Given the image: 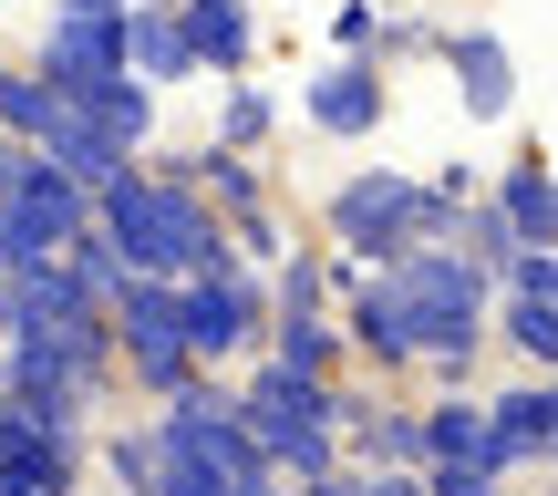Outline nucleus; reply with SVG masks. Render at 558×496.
<instances>
[{
    "label": "nucleus",
    "instance_id": "obj_1",
    "mask_svg": "<svg viewBox=\"0 0 558 496\" xmlns=\"http://www.w3.org/2000/svg\"><path fill=\"white\" fill-rule=\"evenodd\" d=\"M94 239L114 249L135 279H207V269L239 258L228 228H218V207H207L177 166H145V156L94 186Z\"/></svg>",
    "mask_w": 558,
    "mask_h": 496
},
{
    "label": "nucleus",
    "instance_id": "obj_2",
    "mask_svg": "<svg viewBox=\"0 0 558 496\" xmlns=\"http://www.w3.org/2000/svg\"><path fill=\"white\" fill-rule=\"evenodd\" d=\"M156 496H290V476L248 445L239 394L197 373L177 403H156Z\"/></svg>",
    "mask_w": 558,
    "mask_h": 496
},
{
    "label": "nucleus",
    "instance_id": "obj_3",
    "mask_svg": "<svg viewBox=\"0 0 558 496\" xmlns=\"http://www.w3.org/2000/svg\"><path fill=\"white\" fill-rule=\"evenodd\" d=\"M228 394H239L248 445H259L290 486H311V476H331V465H341V383H311V373H290V362L259 352Z\"/></svg>",
    "mask_w": 558,
    "mask_h": 496
},
{
    "label": "nucleus",
    "instance_id": "obj_4",
    "mask_svg": "<svg viewBox=\"0 0 558 496\" xmlns=\"http://www.w3.org/2000/svg\"><path fill=\"white\" fill-rule=\"evenodd\" d=\"M104 383H114V311L104 320H32V331L0 341V403H32V414H94Z\"/></svg>",
    "mask_w": 558,
    "mask_h": 496
},
{
    "label": "nucleus",
    "instance_id": "obj_5",
    "mask_svg": "<svg viewBox=\"0 0 558 496\" xmlns=\"http://www.w3.org/2000/svg\"><path fill=\"white\" fill-rule=\"evenodd\" d=\"M320 239H331V258H352V269H383V258L445 239V218H435V197H424V177L362 166V177H341L331 197H320Z\"/></svg>",
    "mask_w": 558,
    "mask_h": 496
},
{
    "label": "nucleus",
    "instance_id": "obj_6",
    "mask_svg": "<svg viewBox=\"0 0 558 496\" xmlns=\"http://www.w3.org/2000/svg\"><path fill=\"white\" fill-rule=\"evenodd\" d=\"M114 373L135 383L145 403H177L197 383V352H186V300L177 279H124L114 290Z\"/></svg>",
    "mask_w": 558,
    "mask_h": 496
},
{
    "label": "nucleus",
    "instance_id": "obj_7",
    "mask_svg": "<svg viewBox=\"0 0 558 496\" xmlns=\"http://www.w3.org/2000/svg\"><path fill=\"white\" fill-rule=\"evenodd\" d=\"M177 300H186V352H197V373H228V362L269 352V269L228 258V269H207V279H177Z\"/></svg>",
    "mask_w": 558,
    "mask_h": 496
},
{
    "label": "nucleus",
    "instance_id": "obj_8",
    "mask_svg": "<svg viewBox=\"0 0 558 496\" xmlns=\"http://www.w3.org/2000/svg\"><path fill=\"white\" fill-rule=\"evenodd\" d=\"M83 228H94V186L62 177L52 156H32L21 186L0 197V269H41V258H62Z\"/></svg>",
    "mask_w": 558,
    "mask_h": 496
},
{
    "label": "nucleus",
    "instance_id": "obj_9",
    "mask_svg": "<svg viewBox=\"0 0 558 496\" xmlns=\"http://www.w3.org/2000/svg\"><path fill=\"white\" fill-rule=\"evenodd\" d=\"M83 465H94V424L0 403V486H11V496H73Z\"/></svg>",
    "mask_w": 558,
    "mask_h": 496
},
{
    "label": "nucleus",
    "instance_id": "obj_10",
    "mask_svg": "<svg viewBox=\"0 0 558 496\" xmlns=\"http://www.w3.org/2000/svg\"><path fill=\"white\" fill-rule=\"evenodd\" d=\"M497 341L527 373H558V249H518L497 269Z\"/></svg>",
    "mask_w": 558,
    "mask_h": 496
},
{
    "label": "nucleus",
    "instance_id": "obj_11",
    "mask_svg": "<svg viewBox=\"0 0 558 496\" xmlns=\"http://www.w3.org/2000/svg\"><path fill=\"white\" fill-rule=\"evenodd\" d=\"M32 73L52 83V94H94V83L135 73V62H124V11H52V21H41Z\"/></svg>",
    "mask_w": 558,
    "mask_h": 496
},
{
    "label": "nucleus",
    "instance_id": "obj_12",
    "mask_svg": "<svg viewBox=\"0 0 558 496\" xmlns=\"http://www.w3.org/2000/svg\"><path fill=\"white\" fill-rule=\"evenodd\" d=\"M383 62H352V52H331L311 83H300V114L320 124V135H341V145H362V135H383Z\"/></svg>",
    "mask_w": 558,
    "mask_h": 496
},
{
    "label": "nucleus",
    "instance_id": "obj_13",
    "mask_svg": "<svg viewBox=\"0 0 558 496\" xmlns=\"http://www.w3.org/2000/svg\"><path fill=\"white\" fill-rule=\"evenodd\" d=\"M424 465H456V476H476V486H507L486 394H435V403H424Z\"/></svg>",
    "mask_w": 558,
    "mask_h": 496
},
{
    "label": "nucleus",
    "instance_id": "obj_14",
    "mask_svg": "<svg viewBox=\"0 0 558 496\" xmlns=\"http://www.w3.org/2000/svg\"><path fill=\"white\" fill-rule=\"evenodd\" d=\"M486 424H497L507 476H518V465H548L558 456V373H527V383H507V394H486Z\"/></svg>",
    "mask_w": 558,
    "mask_h": 496
},
{
    "label": "nucleus",
    "instance_id": "obj_15",
    "mask_svg": "<svg viewBox=\"0 0 558 496\" xmlns=\"http://www.w3.org/2000/svg\"><path fill=\"white\" fill-rule=\"evenodd\" d=\"M177 21H186V52H197V73L248 83V62H259V11H248V0H177Z\"/></svg>",
    "mask_w": 558,
    "mask_h": 496
},
{
    "label": "nucleus",
    "instance_id": "obj_16",
    "mask_svg": "<svg viewBox=\"0 0 558 496\" xmlns=\"http://www.w3.org/2000/svg\"><path fill=\"white\" fill-rule=\"evenodd\" d=\"M445 73H456V94H465V114L476 124H497L507 104H518V52H507L497 32H445Z\"/></svg>",
    "mask_w": 558,
    "mask_h": 496
},
{
    "label": "nucleus",
    "instance_id": "obj_17",
    "mask_svg": "<svg viewBox=\"0 0 558 496\" xmlns=\"http://www.w3.org/2000/svg\"><path fill=\"white\" fill-rule=\"evenodd\" d=\"M11 279V331H32V320H104L114 300L94 290V279L73 269V258H41V269H0Z\"/></svg>",
    "mask_w": 558,
    "mask_h": 496
},
{
    "label": "nucleus",
    "instance_id": "obj_18",
    "mask_svg": "<svg viewBox=\"0 0 558 496\" xmlns=\"http://www.w3.org/2000/svg\"><path fill=\"white\" fill-rule=\"evenodd\" d=\"M486 197H497V218L518 228V249H558V177H548V156L497 166V177H486Z\"/></svg>",
    "mask_w": 558,
    "mask_h": 496
},
{
    "label": "nucleus",
    "instance_id": "obj_19",
    "mask_svg": "<svg viewBox=\"0 0 558 496\" xmlns=\"http://www.w3.org/2000/svg\"><path fill=\"white\" fill-rule=\"evenodd\" d=\"M124 62H135V83H186L197 73V52H186V21H177V0H135L124 11Z\"/></svg>",
    "mask_w": 558,
    "mask_h": 496
},
{
    "label": "nucleus",
    "instance_id": "obj_20",
    "mask_svg": "<svg viewBox=\"0 0 558 496\" xmlns=\"http://www.w3.org/2000/svg\"><path fill=\"white\" fill-rule=\"evenodd\" d=\"M177 177L197 186L207 207H218V228H239V218H259V207H269V177H259V156H228V145H197V156H186Z\"/></svg>",
    "mask_w": 558,
    "mask_h": 496
},
{
    "label": "nucleus",
    "instance_id": "obj_21",
    "mask_svg": "<svg viewBox=\"0 0 558 496\" xmlns=\"http://www.w3.org/2000/svg\"><path fill=\"white\" fill-rule=\"evenodd\" d=\"M83 124H104V135L124 145V156H145V135H156V83H135V73H114V83H94V94H62Z\"/></svg>",
    "mask_w": 558,
    "mask_h": 496
},
{
    "label": "nucleus",
    "instance_id": "obj_22",
    "mask_svg": "<svg viewBox=\"0 0 558 496\" xmlns=\"http://www.w3.org/2000/svg\"><path fill=\"white\" fill-rule=\"evenodd\" d=\"M32 156H52L62 177H83V186H104V177H124V166H135V156H124L114 135H104V124H83L73 104H62V124H52V135L32 145Z\"/></svg>",
    "mask_w": 558,
    "mask_h": 496
},
{
    "label": "nucleus",
    "instance_id": "obj_23",
    "mask_svg": "<svg viewBox=\"0 0 558 496\" xmlns=\"http://www.w3.org/2000/svg\"><path fill=\"white\" fill-rule=\"evenodd\" d=\"M269 362H290V373H311V383H341V320L331 311H311V320H269Z\"/></svg>",
    "mask_w": 558,
    "mask_h": 496
},
{
    "label": "nucleus",
    "instance_id": "obj_24",
    "mask_svg": "<svg viewBox=\"0 0 558 496\" xmlns=\"http://www.w3.org/2000/svg\"><path fill=\"white\" fill-rule=\"evenodd\" d=\"M52 124H62V94L32 73V62H11V73H0V135H11V145H41Z\"/></svg>",
    "mask_w": 558,
    "mask_h": 496
},
{
    "label": "nucleus",
    "instance_id": "obj_25",
    "mask_svg": "<svg viewBox=\"0 0 558 496\" xmlns=\"http://www.w3.org/2000/svg\"><path fill=\"white\" fill-rule=\"evenodd\" d=\"M269 135H279V104L259 94V83H228V94H218V135H207V145H228V156H259Z\"/></svg>",
    "mask_w": 558,
    "mask_h": 496
},
{
    "label": "nucleus",
    "instance_id": "obj_26",
    "mask_svg": "<svg viewBox=\"0 0 558 496\" xmlns=\"http://www.w3.org/2000/svg\"><path fill=\"white\" fill-rule=\"evenodd\" d=\"M456 249H465V258H476V269H486V279H497V269H507V258H518V228H507V218H497V197H476V207H465V228H456Z\"/></svg>",
    "mask_w": 558,
    "mask_h": 496
},
{
    "label": "nucleus",
    "instance_id": "obj_27",
    "mask_svg": "<svg viewBox=\"0 0 558 496\" xmlns=\"http://www.w3.org/2000/svg\"><path fill=\"white\" fill-rule=\"evenodd\" d=\"M424 197H435V218H445V249H456V228H465V207L486 197V177H476V166H435V177H424Z\"/></svg>",
    "mask_w": 558,
    "mask_h": 496
},
{
    "label": "nucleus",
    "instance_id": "obj_28",
    "mask_svg": "<svg viewBox=\"0 0 558 496\" xmlns=\"http://www.w3.org/2000/svg\"><path fill=\"white\" fill-rule=\"evenodd\" d=\"M331 41L352 62H383V11H373V0H341V11H331Z\"/></svg>",
    "mask_w": 558,
    "mask_h": 496
},
{
    "label": "nucleus",
    "instance_id": "obj_29",
    "mask_svg": "<svg viewBox=\"0 0 558 496\" xmlns=\"http://www.w3.org/2000/svg\"><path fill=\"white\" fill-rule=\"evenodd\" d=\"M290 496H362V476H352V465H331V476H311V486H290Z\"/></svg>",
    "mask_w": 558,
    "mask_h": 496
},
{
    "label": "nucleus",
    "instance_id": "obj_30",
    "mask_svg": "<svg viewBox=\"0 0 558 496\" xmlns=\"http://www.w3.org/2000/svg\"><path fill=\"white\" fill-rule=\"evenodd\" d=\"M21 166H32V145H11V135H0V197L21 186Z\"/></svg>",
    "mask_w": 558,
    "mask_h": 496
},
{
    "label": "nucleus",
    "instance_id": "obj_31",
    "mask_svg": "<svg viewBox=\"0 0 558 496\" xmlns=\"http://www.w3.org/2000/svg\"><path fill=\"white\" fill-rule=\"evenodd\" d=\"M0 341H11V279H0Z\"/></svg>",
    "mask_w": 558,
    "mask_h": 496
},
{
    "label": "nucleus",
    "instance_id": "obj_32",
    "mask_svg": "<svg viewBox=\"0 0 558 496\" xmlns=\"http://www.w3.org/2000/svg\"><path fill=\"white\" fill-rule=\"evenodd\" d=\"M548 465H558V456H548Z\"/></svg>",
    "mask_w": 558,
    "mask_h": 496
}]
</instances>
